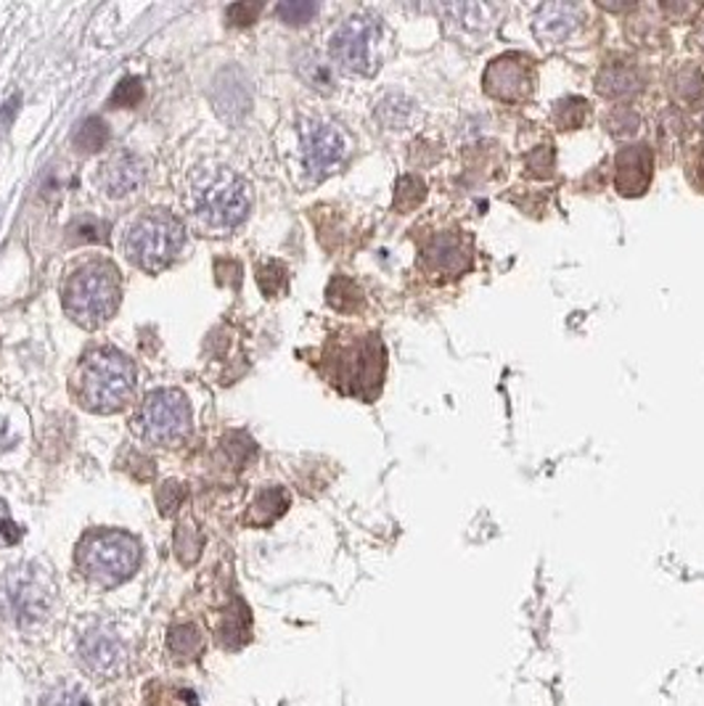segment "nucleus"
I'll use <instances>...</instances> for the list:
<instances>
[{
	"label": "nucleus",
	"instance_id": "10",
	"mask_svg": "<svg viewBox=\"0 0 704 706\" xmlns=\"http://www.w3.org/2000/svg\"><path fill=\"white\" fill-rule=\"evenodd\" d=\"M379 30H382V24H379L376 17H369V13L350 17L348 22L331 35V59H334L342 70H348L352 74H374V40L379 35Z\"/></svg>",
	"mask_w": 704,
	"mask_h": 706
},
{
	"label": "nucleus",
	"instance_id": "16",
	"mask_svg": "<svg viewBox=\"0 0 704 706\" xmlns=\"http://www.w3.org/2000/svg\"><path fill=\"white\" fill-rule=\"evenodd\" d=\"M146 180V165L141 156H135L131 152H120L114 154L104 167H101L99 183L104 186V191L112 196V199H122V196L135 194Z\"/></svg>",
	"mask_w": 704,
	"mask_h": 706
},
{
	"label": "nucleus",
	"instance_id": "35",
	"mask_svg": "<svg viewBox=\"0 0 704 706\" xmlns=\"http://www.w3.org/2000/svg\"><path fill=\"white\" fill-rule=\"evenodd\" d=\"M641 125H644V120H641L639 114L628 106H620L618 112H612V117H609V131H612L614 135H622V138H625V135L639 133Z\"/></svg>",
	"mask_w": 704,
	"mask_h": 706
},
{
	"label": "nucleus",
	"instance_id": "8",
	"mask_svg": "<svg viewBox=\"0 0 704 706\" xmlns=\"http://www.w3.org/2000/svg\"><path fill=\"white\" fill-rule=\"evenodd\" d=\"M144 439L152 445H178L191 432V407L178 390H157L144 399L138 413Z\"/></svg>",
	"mask_w": 704,
	"mask_h": 706
},
{
	"label": "nucleus",
	"instance_id": "19",
	"mask_svg": "<svg viewBox=\"0 0 704 706\" xmlns=\"http://www.w3.org/2000/svg\"><path fill=\"white\" fill-rule=\"evenodd\" d=\"M289 508V495L281 487H270V490H262L257 495V500L249 506L247 521L255 527H268L273 525L279 516Z\"/></svg>",
	"mask_w": 704,
	"mask_h": 706
},
{
	"label": "nucleus",
	"instance_id": "6",
	"mask_svg": "<svg viewBox=\"0 0 704 706\" xmlns=\"http://www.w3.org/2000/svg\"><path fill=\"white\" fill-rule=\"evenodd\" d=\"M51 582L38 569H11L0 580V620L19 624V627H30V624L45 620V614L51 611Z\"/></svg>",
	"mask_w": 704,
	"mask_h": 706
},
{
	"label": "nucleus",
	"instance_id": "32",
	"mask_svg": "<svg viewBox=\"0 0 704 706\" xmlns=\"http://www.w3.org/2000/svg\"><path fill=\"white\" fill-rule=\"evenodd\" d=\"M141 98H144V85H141V80L138 77H125V80H120L117 87H114V93H112V98H110V106H114V108H122V106L133 108V106L141 104Z\"/></svg>",
	"mask_w": 704,
	"mask_h": 706
},
{
	"label": "nucleus",
	"instance_id": "4",
	"mask_svg": "<svg viewBox=\"0 0 704 706\" xmlns=\"http://www.w3.org/2000/svg\"><path fill=\"white\" fill-rule=\"evenodd\" d=\"M141 542L127 532H91L77 546V567L96 585L114 588L135 574Z\"/></svg>",
	"mask_w": 704,
	"mask_h": 706
},
{
	"label": "nucleus",
	"instance_id": "2",
	"mask_svg": "<svg viewBox=\"0 0 704 706\" xmlns=\"http://www.w3.org/2000/svg\"><path fill=\"white\" fill-rule=\"evenodd\" d=\"M194 215L213 230H228L244 222L252 207L249 186L231 169H209L199 175L191 191Z\"/></svg>",
	"mask_w": 704,
	"mask_h": 706
},
{
	"label": "nucleus",
	"instance_id": "38",
	"mask_svg": "<svg viewBox=\"0 0 704 706\" xmlns=\"http://www.w3.org/2000/svg\"><path fill=\"white\" fill-rule=\"evenodd\" d=\"M262 6L260 3H234L231 9H228V22L236 24V27H247V24H255L257 13H260Z\"/></svg>",
	"mask_w": 704,
	"mask_h": 706
},
{
	"label": "nucleus",
	"instance_id": "37",
	"mask_svg": "<svg viewBox=\"0 0 704 706\" xmlns=\"http://www.w3.org/2000/svg\"><path fill=\"white\" fill-rule=\"evenodd\" d=\"M683 169H686L689 183H692L696 191L704 194V144L694 146L692 152H689L686 162H683Z\"/></svg>",
	"mask_w": 704,
	"mask_h": 706
},
{
	"label": "nucleus",
	"instance_id": "24",
	"mask_svg": "<svg viewBox=\"0 0 704 706\" xmlns=\"http://www.w3.org/2000/svg\"><path fill=\"white\" fill-rule=\"evenodd\" d=\"M106 141H110V127H106V122L101 117H87L83 125L74 131L72 144L77 152L96 154L106 146Z\"/></svg>",
	"mask_w": 704,
	"mask_h": 706
},
{
	"label": "nucleus",
	"instance_id": "7",
	"mask_svg": "<svg viewBox=\"0 0 704 706\" xmlns=\"http://www.w3.org/2000/svg\"><path fill=\"white\" fill-rule=\"evenodd\" d=\"M334 384L348 395L374 397L384 378V347L379 336H363L355 344L337 352Z\"/></svg>",
	"mask_w": 704,
	"mask_h": 706
},
{
	"label": "nucleus",
	"instance_id": "12",
	"mask_svg": "<svg viewBox=\"0 0 704 706\" xmlns=\"http://www.w3.org/2000/svg\"><path fill=\"white\" fill-rule=\"evenodd\" d=\"M654 178V152L646 144H628L614 156V186L618 194L635 199L644 196Z\"/></svg>",
	"mask_w": 704,
	"mask_h": 706
},
{
	"label": "nucleus",
	"instance_id": "11",
	"mask_svg": "<svg viewBox=\"0 0 704 706\" xmlns=\"http://www.w3.org/2000/svg\"><path fill=\"white\" fill-rule=\"evenodd\" d=\"M344 138L337 127L323 125H308L302 131V159L304 169H308L310 178L321 180L344 159Z\"/></svg>",
	"mask_w": 704,
	"mask_h": 706
},
{
	"label": "nucleus",
	"instance_id": "5",
	"mask_svg": "<svg viewBox=\"0 0 704 706\" xmlns=\"http://www.w3.org/2000/svg\"><path fill=\"white\" fill-rule=\"evenodd\" d=\"M183 241H186L183 222L165 209H157L127 230L125 255L146 273H162L178 257Z\"/></svg>",
	"mask_w": 704,
	"mask_h": 706
},
{
	"label": "nucleus",
	"instance_id": "36",
	"mask_svg": "<svg viewBox=\"0 0 704 706\" xmlns=\"http://www.w3.org/2000/svg\"><path fill=\"white\" fill-rule=\"evenodd\" d=\"M183 500H186V487H183L180 481H165V485L159 487L157 503L162 516H173L180 508Z\"/></svg>",
	"mask_w": 704,
	"mask_h": 706
},
{
	"label": "nucleus",
	"instance_id": "23",
	"mask_svg": "<svg viewBox=\"0 0 704 706\" xmlns=\"http://www.w3.org/2000/svg\"><path fill=\"white\" fill-rule=\"evenodd\" d=\"M66 239L70 243H106L110 241V222L99 220L93 215L74 217L66 228Z\"/></svg>",
	"mask_w": 704,
	"mask_h": 706
},
{
	"label": "nucleus",
	"instance_id": "27",
	"mask_svg": "<svg viewBox=\"0 0 704 706\" xmlns=\"http://www.w3.org/2000/svg\"><path fill=\"white\" fill-rule=\"evenodd\" d=\"M201 548H205V538H201V532L196 529L191 521H183V525L175 529V553H178V559L186 563H196V559L201 556Z\"/></svg>",
	"mask_w": 704,
	"mask_h": 706
},
{
	"label": "nucleus",
	"instance_id": "3",
	"mask_svg": "<svg viewBox=\"0 0 704 706\" xmlns=\"http://www.w3.org/2000/svg\"><path fill=\"white\" fill-rule=\"evenodd\" d=\"M120 304V273L110 262H87L70 278L64 308L85 329L110 321Z\"/></svg>",
	"mask_w": 704,
	"mask_h": 706
},
{
	"label": "nucleus",
	"instance_id": "22",
	"mask_svg": "<svg viewBox=\"0 0 704 706\" xmlns=\"http://www.w3.org/2000/svg\"><path fill=\"white\" fill-rule=\"evenodd\" d=\"M327 300L337 312H358L363 308V291L355 281H350V278L337 276L334 281L329 283Z\"/></svg>",
	"mask_w": 704,
	"mask_h": 706
},
{
	"label": "nucleus",
	"instance_id": "15",
	"mask_svg": "<svg viewBox=\"0 0 704 706\" xmlns=\"http://www.w3.org/2000/svg\"><path fill=\"white\" fill-rule=\"evenodd\" d=\"M583 19V9L574 3H543L532 17V32L546 45H561L574 35Z\"/></svg>",
	"mask_w": 704,
	"mask_h": 706
},
{
	"label": "nucleus",
	"instance_id": "40",
	"mask_svg": "<svg viewBox=\"0 0 704 706\" xmlns=\"http://www.w3.org/2000/svg\"><path fill=\"white\" fill-rule=\"evenodd\" d=\"M694 40H696V49H702V51H704V22L700 24V30H696Z\"/></svg>",
	"mask_w": 704,
	"mask_h": 706
},
{
	"label": "nucleus",
	"instance_id": "31",
	"mask_svg": "<svg viewBox=\"0 0 704 706\" xmlns=\"http://www.w3.org/2000/svg\"><path fill=\"white\" fill-rule=\"evenodd\" d=\"M276 13L287 24H308L318 13V6L310 0H287V3L276 6Z\"/></svg>",
	"mask_w": 704,
	"mask_h": 706
},
{
	"label": "nucleus",
	"instance_id": "17",
	"mask_svg": "<svg viewBox=\"0 0 704 706\" xmlns=\"http://www.w3.org/2000/svg\"><path fill=\"white\" fill-rule=\"evenodd\" d=\"M596 91L604 98L628 101L644 93V74L635 70L628 61H609L596 74Z\"/></svg>",
	"mask_w": 704,
	"mask_h": 706
},
{
	"label": "nucleus",
	"instance_id": "29",
	"mask_svg": "<svg viewBox=\"0 0 704 706\" xmlns=\"http://www.w3.org/2000/svg\"><path fill=\"white\" fill-rule=\"evenodd\" d=\"M40 706H93L91 696L85 694L80 685L74 683H59L40 698Z\"/></svg>",
	"mask_w": 704,
	"mask_h": 706
},
{
	"label": "nucleus",
	"instance_id": "34",
	"mask_svg": "<svg viewBox=\"0 0 704 706\" xmlns=\"http://www.w3.org/2000/svg\"><path fill=\"white\" fill-rule=\"evenodd\" d=\"M408 114H411V106L397 96L384 98L382 106H379V120H382L387 127H392V131L403 127L405 120H408Z\"/></svg>",
	"mask_w": 704,
	"mask_h": 706
},
{
	"label": "nucleus",
	"instance_id": "21",
	"mask_svg": "<svg viewBox=\"0 0 704 706\" xmlns=\"http://www.w3.org/2000/svg\"><path fill=\"white\" fill-rule=\"evenodd\" d=\"M588 114H591V106H588L586 98L567 96L553 104L551 120L559 131H580V127L586 125Z\"/></svg>",
	"mask_w": 704,
	"mask_h": 706
},
{
	"label": "nucleus",
	"instance_id": "26",
	"mask_svg": "<svg viewBox=\"0 0 704 706\" xmlns=\"http://www.w3.org/2000/svg\"><path fill=\"white\" fill-rule=\"evenodd\" d=\"M167 641H170L173 654L180 658H196L205 651V637L196 624H175Z\"/></svg>",
	"mask_w": 704,
	"mask_h": 706
},
{
	"label": "nucleus",
	"instance_id": "41",
	"mask_svg": "<svg viewBox=\"0 0 704 706\" xmlns=\"http://www.w3.org/2000/svg\"><path fill=\"white\" fill-rule=\"evenodd\" d=\"M702 131H704V120H702Z\"/></svg>",
	"mask_w": 704,
	"mask_h": 706
},
{
	"label": "nucleus",
	"instance_id": "30",
	"mask_svg": "<svg viewBox=\"0 0 704 706\" xmlns=\"http://www.w3.org/2000/svg\"><path fill=\"white\" fill-rule=\"evenodd\" d=\"M287 281L289 273L281 262H268L266 268H260V273H257V283H260V291L268 300H273L281 291H287Z\"/></svg>",
	"mask_w": 704,
	"mask_h": 706
},
{
	"label": "nucleus",
	"instance_id": "33",
	"mask_svg": "<svg viewBox=\"0 0 704 706\" xmlns=\"http://www.w3.org/2000/svg\"><path fill=\"white\" fill-rule=\"evenodd\" d=\"M525 169L530 178L546 180L553 175V148L551 146H538L532 154H527Z\"/></svg>",
	"mask_w": 704,
	"mask_h": 706
},
{
	"label": "nucleus",
	"instance_id": "1",
	"mask_svg": "<svg viewBox=\"0 0 704 706\" xmlns=\"http://www.w3.org/2000/svg\"><path fill=\"white\" fill-rule=\"evenodd\" d=\"M135 390L133 363L117 350H96L83 360L77 373V397L87 411L114 413Z\"/></svg>",
	"mask_w": 704,
	"mask_h": 706
},
{
	"label": "nucleus",
	"instance_id": "14",
	"mask_svg": "<svg viewBox=\"0 0 704 706\" xmlns=\"http://www.w3.org/2000/svg\"><path fill=\"white\" fill-rule=\"evenodd\" d=\"M125 643L110 627L87 630L83 641H80V658L96 675H112V672H117L125 664Z\"/></svg>",
	"mask_w": 704,
	"mask_h": 706
},
{
	"label": "nucleus",
	"instance_id": "13",
	"mask_svg": "<svg viewBox=\"0 0 704 706\" xmlns=\"http://www.w3.org/2000/svg\"><path fill=\"white\" fill-rule=\"evenodd\" d=\"M422 260L429 270L443 276H464L474 262V247L464 233H435L429 241L424 243Z\"/></svg>",
	"mask_w": 704,
	"mask_h": 706
},
{
	"label": "nucleus",
	"instance_id": "18",
	"mask_svg": "<svg viewBox=\"0 0 704 706\" xmlns=\"http://www.w3.org/2000/svg\"><path fill=\"white\" fill-rule=\"evenodd\" d=\"M670 93L686 108H700L704 104V72L694 64H683L670 80Z\"/></svg>",
	"mask_w": 704,
	"mask_h": 706
},
{
	"label": "nucleus",
	"instance_id": "39",
	"mask_svg": "<svg viewBox=\"0 0 704 706\" xmlns=\"http://www.w3.org/2000/svg\"><path fill=\"white\" fill-rule=\"evenodd\" d=\"M0 538H3V542H17L22 538V532H19V527L11 519H3L0 521Z\"/></svg>",
	"mask_w": 704,
	"mask_h": 706
},
{
	"label": "nucleus",
	"instance_id": "9",
	"mask_svg": "<svg viewBox=\"0 0 704 706\" xmlns=\"http://www.w3.org/2000/svg\"><path fill=\"white\" fill-rule=\"evenodd\" d=\"M483 87L493 101L500 104H525L538 91V72L527 53H500L485 66Z\"/></svg>",
	"mask_w": 704,
	"mask_h": 706
},
{
	"label": "nucleus",
	"instance_id": "20",
	"mask_svg": "<svg viewBox=\"0 0 704 706\" xmlns=\"http://www.w3.org/2000/svg\"><path fill=\"white\" fill-rule=\"evenodd\" d=\"M445 13L453 19V24L464 27L466 32H485L493 27L496 19V9L483 3H458V6H445Z\"/></svg>",
	"mask_w": 704,
	"mask_h": 706
},
{
	"label": "nucleus",
	"instance_id": "25",
	"mask_svg": "<svg viewBox=\"0 0 704 706\" xmlns=\"http://www.w3.org/2000/svg\"><path fill=\"white\" fill-rule=\"evenodd\" d=\"M297 70H300V77L304 80V83H308L310 87H315V91L331 93V87H334V74H331L329 64H323V59L318 56L315 51L302 53Z\"/></svg>",
	"mask_w": 704,
	"mask_h": 706
},
{
	"label": "nucleus",
	"instance_id": "28",
	"mask_svg": "<svg viewBox=\"0 0 704 706\" xmlns=\"http://www.w3.org/2000/svg\"><path fill=\"white\" fill-rule=\"evenodd\" d=\"M426 196V186L422 178H416V175H403L401 180H397V188H395V209L397 212H408V209H416L418 204L424 201Z\"/></svg>",
	"mask_w": 704,
	"mask_h": 706
}]
</instances>
